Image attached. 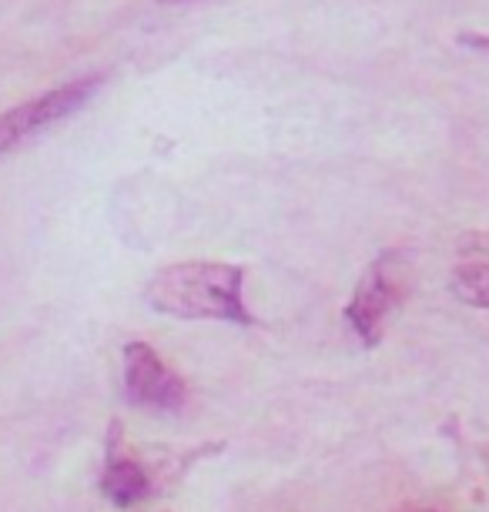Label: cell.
Returning a JSON list of instances; mask_svg holds the SVG:
<instances>
[{"label":"cell","mask_w":489,"mask_h":512,"mask_svg":"<svg viewBox=\"0 0 489 512\" xmlns=\"http://www.w3.org/2000/svg\"><path fill=\"white\" fill-rule=\"evenodd\" d=\"M245 268L225 262H178L151 278L145 302L161 315L185 322H235L255 325L242 298Z\"/></svg>","instance_id":"1"},{"label":"cell","mask_w":489,"mask_h":512,"mask_svg":"<svg viewBox=\"0 0 489 512\" xmlns=\"http://www.w3.org/2000/svg\"><path fill=\"white\" fill-rule=\"evenodd\" d=\"M409 285V268L399 251H386L366 268L362 282L356 285V295L345 305V318H349L352 332H356L366 345H379L382 332H386V318L392 308L402 302Z\"/></svg>","instance_id":"2"},{"label":"cell","mask_w":489,"mask_h":512,"mask_svg":"<svg viewBox=\"0 0 489 512\" xmlns=\"http://www.w3.org/2000/svg\"><path fill=\"white\" fill-rule=\"evenodd\" d=\"M101 77H84V81L64 84V88H54L41 94L34 101H24L17 108L0 114V158L11 154L14 148H21L27 138L41 134L51 124L71 118L74 111H81L84 104L91 101V94L98 91Z\"/></svg>","instance_id":"3"},{"label":"cell","mask_w":489,"mask_h":512,"mask_svg":"<svg viewBox=\"0 0 489 512\" xmlns=\"http://www.w3.org/2000/svg\"><path fill=\"white\" fill-rule=\"evenodd\" d=\"M124 389L131 402L148 405V409H181L185 402V382L161 362V355L148 342L124 345Z\"/></svg>","instance_id":"4"},{"label":"cell","mask_w":489,"mask_h":512,"mask_svg":"<svg viewBox=\"0 0 489 512\" xmlns=\"http://www.w3.org/2000/svg\"><path fill=\"white\" fill-rule=\"evenodd\" d=\"M453 295L473 308H489V231H469L456 241Z\"/></svg>","instance_id":"5"},{"label":"cell","mask_w":489,"mask_h":512,"mask_svg":"<svg viewBox=\"0 0 489 512\" xmlns=\"http://www.w3.org/2000/svg\"><path fill=\"white\" fill-rule=\"evenodd\" d=\"M101 489L114 506H134L138 499H145L148 492V476L138 462L131 459H114L108 472L101 479Z\"/></svg>","instance_id":"6"},{"label":"cell","mask_w":489,"mask_h":512,"mask_svg":"<svg viewBox=\"0 0 489 512\" xmlns=\"http://www.w3.org/2000/svg\"><path fill=\"white\" fill-rule=\"evenodd\" d=\"M459 44H466V47H476V51H489V37L476 34V31H469V34H463V37H459Z\"/></svg>","instance_id":"7"},{"label":"cell","mask_w":489,"mask_h":512,"mask_svg":"<svg viewBox=\"0 0 489 512\" xmlns=\"http://www.w3.org/2000/svg\"><path fill=\"white\" fill-rule=\"evenodd\" d=\"M161 4H185V0H161Z\"/></svg>","instance_id":"8"},{"label":"cell","mask_w":489,"mask_h":512,"mask_svg":"<svg viewBox=\"0 0 489 512\" xmlns=\"http://www.w3.org/2000/svg\"><path fill=\"white\" fill-rule=\"evenodd\" d=\"M402 512H429V509H402Z\"/></svg>","instance_id":"9"}]
</instances>
